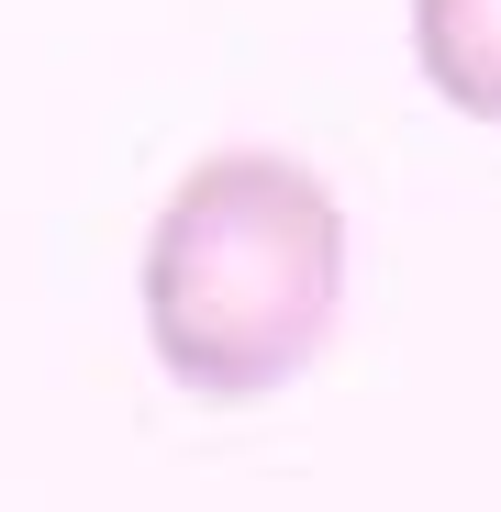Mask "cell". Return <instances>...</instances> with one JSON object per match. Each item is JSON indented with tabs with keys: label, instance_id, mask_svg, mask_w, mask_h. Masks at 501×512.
<instances>
[{
	"label": "cell",
	"instance_id": "6da1fadb",
	"mask_svg": "<svg viewBox=\"0 0 501 512\" xmlns=\"http://www.w3.org/2000/svg\"><path fill=\"white\" fill-rule=\"evenodd\" d=\"M346 312V201L279 145H223L145 234V346L190 401L290 390Z\"/></svg>",
	"mask_w": 501,
	"mask_h": 512
},
{
	"label": "cell",
	"instance_id": "7a4b0ae2",
	"mask_svg": "<svg viewBox=\"0 0 501 512\" xmlns=\"http://www.w3.org/2000/svg\"><path fill=\"white\" fill-rule=\"evenodd\" d=\"M412 56H424L435 101L501 123V0H412Z\"/></svg>",
	"mask_w": 501,
	"mask_h": 512
}]
</instances>
